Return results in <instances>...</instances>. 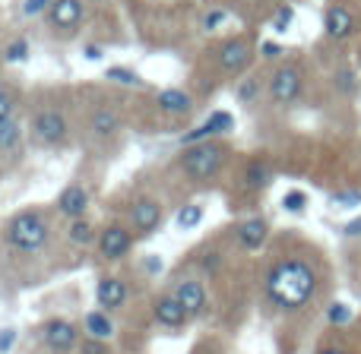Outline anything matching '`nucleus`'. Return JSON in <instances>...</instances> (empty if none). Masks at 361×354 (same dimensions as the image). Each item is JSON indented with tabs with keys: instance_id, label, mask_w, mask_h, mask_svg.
I'll list each match as a JSON object with an SVG mask.
<instances>
[{
	"instance_id": "1",
	"label": "nucleus",
	"mask_w": 361,
	"mask_h": 354,
	"mask_svg": "<svg viewBox=\"0 0 361 354\" xmlns=\"http://www.w3.org/2000/svg\"><path fill=\"white\" fill-rule=\"evenodd\" d=\"M267 294L279 310H301L317 294V272L305 260H279L267 275Z\"/></svg>"
},
{
	"instance_id": "2",
	"label": "nucleus",
	"mask_w": 361,
	"mask_h": 354,
	"mask_svg": "<svg viewBox=\"0 0 361 354\" xmlns=\"http://www.w3.org/2000/svg\"><path fill=\"white\" fill-rule=\"evenodd\" d=\"M6 241L19 253H38L48 244V218L42 212H19L10 225H6Z\"/></svg>"
},
{
	"instance_id": "3",
	"label": "nucleus",
	"mask_w": 361,
	"mask_h": 354,
	"mask_svg": "<svg viewBox=\"0 0 361 354\" xmlns=\"http://www.w3.org/2000/svg\"><path fill=\"white\" fill-rule=\"evenodd\" d=\"M225 156H228V152H225L222 143H212V139L209 143H197L180 156V168H184L190 177L206 180L225 165Z\"/></svg>"
},
{
	"instance_id": "4",
	"label": "nucleus",
	"mask_w": 361,
	"mask_h": 354,
	"mask_svg": "<svg viewBox=\"0 0 361 354\" xmlns=\"http://www.w3.org/2000/svg\"><path fill=\"white\" fill-rule=\"evenodd\" d=\"M32 133H35L38 143L57 146V143H63V137H67V118H63L61 111H54V108L38 111L35 118H32Z\"/></svg>"
},
{
	"instance_id": "5",
	"label": "nucleus",
	"mask_w": 361,
	"mask_h": 354,
	"mask_svg": "<svg viewBox=\"0 0 361 354\" xmlns=\"http://www.w3.org/2000/svg\"><path fill=\"white\" fill-rule=\"evenodd\" d=\"M269 95H273V101H279V105L295 101L301 95V70L292 67V63L279 67L273 73V80H269Z\"/></svg>"
},
{
	"instance_id": "6",
	"label": "nucleus",
	"mask_w": 361,
	"mask_h": 354,
	"mask_svg": "<svg viewBox=\"0 0 361 354\" xmlns=\"http://www.w3.org/2000/svg\"><path fill=\"white\" fill-rule=\"evenodd\" d=\"M42 336H44V345L57 354H67L80 345V329L70 320H48Z\"/></svg>"
},
{
	"instance_id": "7",
	"label": "nucleus",
	"mask_w": 361,
	"mask_h": 354,
	"mask_svg": "<svg viewBox=\"0 0 361 354\" xmlns=\"http://www.w3.org/2000/svg\"><path fill=\"white\" fill-rule=\"evenodd\" d=\"M133 250V234L127 228H121V225H108L105 231H102L99 237V253L105 256V260H124L127 253Z\"/></svg>"
},
{
	"instance_id": "8",
	"label": "nucleus",
	"mask_w": 361,
	"mask_h": 354,
	"mask_svg": "<svg viewBox=\"0 0 361 354\" xmlns=\"http://www.w3.org/2000/svg\"><path fill=\"white\" fill-rule=\"evenodd\" d=\"M231 124H235V118H231L228 111H216V114H209V118H206L200 127L187 130L184 137H180V143H184V146H197V143H203V139L216 137V133L231 130Z\"/></svg>"
},
{
	"instance_id": "9",
	"label": "nucleus",
	"mask_w": 361,
	"mask_h": 354,
	"mask_svg": "<svg viewBox=\"0 0 361 354\" xmlns=\"http://www.w3.org/2000/svg\"><path fill=\"white\" fill-rule=\"evenodd\" d=\"M324 29L330 38H336V42H343V38H349L352 32H355V13L349 10V6L343 4H333L330 10H326L324 16Z\"/></svg>"
},
{
	"instance_id": "10",
	"label": "nucleus",
	"mask_w": 361,
	"mask_h": 354,
	"mask_svg": "<svg viewBox=\"0 0 361 354\" xmlns=\"http://www.w3.org/2000/svg\"><path fill=\"white\" fill-rule=\"evenodd\" d=\"M127 282H121V279H102L99 282V288H95V301H99V307L102 310H121V307L127 304Z\"/></svg>"
},
{
	"instance_id": "11",
	"label": "nucleus",
	"mask_w": 361,
	"mask_h": 354,
	"mask_svg": "<svg viewBox=\"0 0 361 354\" xmlns=\"http://www.w3.org/2000/svg\"><path fill=\"white\" fill-rule=\"evenodd\" d=\"M130 222L140 234H152V231L162 225V206H159L156 199H140L130 209Z\"/></svg>"
},
{
	"instance_id": "12",
	"label": "nucleus",
	"mask_w": 361,
	"mask_h": 354,
	"mask_svg": "<svg viewBox=\"0 0 361 354\" xmlns=\"http://www.w3.org/2000/svg\"><path fill=\"white\" fill-rule=\"evenodd\" d=\"M48 16L54 29H61V32L76 29L82 23V0H54Z\"/></svg>"
},
{
	"instance_id": "13",
	"label": "nucleus",
	"mask_w": 361,
	"mask_h": 354,
	"mask_svg": "<svg viewBox=\"0 0 361 354\" xmlns=\"http://www.w3.org/2000/svg\"><path fill=\"white\" fill-rule=\"evenodd\" d=\"M219 63L228 73H238L250 63V42L247 38H231V42L222 44V54H219Z\"/></svg>"
},
{
	"instance_id": "14",
	"label": "nucleus",
	"mask_w": 361,
	"mask_h": 354,
	"mask_svg": "<svg viewBox=\"0 0 361 354\" xmlns=\"http://www.w3.org/2000/svg\"><path fill=\"white\" fill-rule=\"evenodd\" d=\"M175 298L184 304L187 317H200V313L206 310V288H203V282H197V279L180 282L178 291H175Z\"/></svg>"
},
{
	"instance_id": "15",
	"label": "nucleus",
	"mask_w": 361,
	"mask_h": 354,
	"mask_svg": "<svg viewBox=\"0 0 361 354\" xmlns=\"http://www.w3.org/2000/svg\"><path fill=\"white\" fill-rule=\"evenodd\" d=\"M156 320H159V326H169V329H180V326L187 323V310H184V304L175 298V294H165V298H159L156 301Z\"/></svg>"
},
{
	"instance_id": "16",
	"label": "nucleus",
	"mask_w": 361,
	"mask_h": 354,
	"mask_svg": "<svg viewBox=\"0 0 361 354\" xmlns=\"http://www.w3.org/2000/svg\"><path fill=\"white\" fill-rule=\"evenodd\" d=\"M267 234H269V225L263 218H244L238 225V244L244 250H260L267 244Z\"/></svg>"
},
{
	"instance_id": "17",
	"label": "nucleus",
	"mask_w": 361,
	"mask_h": 354,
	"mask_svg": "<svg viewBox=\"0 0 361 354\" xmlns=\"http://www.w3.org/2000/svg\"><path fill=\"white\" fill-rule=\"evenodd\" d=\"M57 206H61V212L67 218H82V212L89 209V193L82 190L80 184H70V187H63L61 190V199H57Z\"/></svg>"
},
{
	"instance_id": "18",
	"label": "nucleus",
	"mask_w": 361,
	"mask_h": 354,
	"mask_svg": "<svg viewBox=\"0 0 361 354\" xmlns=\"http://www.w3.org/2000/svg\"><path fill=\"white\" fill-rule=\"evenodd\" d=\"M190 95L184 92V89H162L159 92V108L162 111H169V114H187L190 111Z\"/></svg>"
},
{
	"instance_id": "19",
	"label": "nucleus",
	"mask_w": 361,
	"mask_h": 354,
	"mask_svg": "<svg viewBox=\"0 0 361 354\" xmlns=\"http://www.w3.org/2000/svg\"><path fill=\"white\" fill-rule=\"evenodd\" d=\"M89 124H92V133L99 139H108V137H114V133L121 130V118L111 111V108H102V111H95Z\"/></svg>"
},
{
	"instance_id": "20",
	"label": "nucleus",
	"mask_w": 361,
	"mask_h": 354,
	"mask_svg": "<svg viewBox=\"0 0 361 354\" xmlns=\"http://www.w3.org/2000/svg\"><path fill=\"white\" fill-rule=\"evenodd\" d=\"M86 332L95 342H105V339L114 336V323L102 310H92V313H86Z\"/></svg>"
},
{
	"instance_id": "21",
	"label": "nucleus",
	"mask_w": 361,
	"mask_h": 354,
	"mask_svg": "<svg viewBox=\"0 0 361 354\" xmlns=\"http://www.w3.org/2000/svg\"><path fill=\"white\" fill-rule=\"evenodd\" d=\"M19 139H23V124H19V118L4 120V124H0V152L16 149Z\"/></svg>"
},
{
	"instance_id": "22",
	"label": "nucleus",
	"mask_w": 361,
	"mask_h": 354,
	"mask_svg": "<svg viewBox=\"0 0 361 354\" xmlns=\"http://www.w3.org/2000/svg\"><path fill=\"white\" fill-rule=\"evenodd\" d=\"M269 180H273V171H269L267 165H260V162L247 165V171H244V184H247L250 190H263Z\"/></svg>"
},
{
	"instance_id": "23",
	"label": "nucleus",
	"mask_w": 361,
	"mask_h": 354,
	"mask_svg": "<svg viewBox=\"0 0 361 354\" xmlns=\"http://www.w3.org/2000/svg\"><path fill=\"white\" fill-rule=\"evenodd\" d=\"M200 218H203V209H200L197 203H190V206H184V209L178 212V228H197L200 225Z\"/></svg>"
},
{
	"instance_id": "24",
	"label": "nucleus",
	"mask_w": 361,
	"mask_h": 354,
	"mask_svg": "<svg viewBox=\"0 0 361 354\" xmlns=\"http://www.w3.org/2000/svg\"><path fill=\"white\" fill-rule=\"evenodd\" d=\"M326 320H330V326H349L352 323V310L345 304H330Z\"/></svg>"
},
{
	"instance_id": "25",
	"label": "nucleus",
	"mask_w": 361,
	"mask_h": 354,
	"mask_svg": "<svg viewBox=\"0 0 361 354\" xmlns=\"http://www.w3.org/2000/svg\"><path fill=\"white\" fill-rule=\"evenodd\" d=\"M70 241H76V244H89V241H92V225L82 222V218H76V222L70 225Z\"/></svg>"
},
{
	"instance_id": "26",
	"label": "nucleus",
	"mask_w": 361,
	"mask_h": 354,
	"mask_svg": "<svg viewBox=\"0 0 361 354\" xmlns=\"http://www.w3.org/2000/svg\"><path fill=\"white\" fill-rule=\"evenodd\" d=\"M305 206H307V196L301 190H292L282 196V209L286 212H305Z\"/></svg>"
},
{
	"instance_id": "27",
	"label": "nucleus",
	"mask_w": 361,
	"mask_h": 354,
	"mask_svg": "<svg viewBox=\"0 0 361 354\" xmlns=\"http://www.w3.org/2000/svg\"><path fill=\"white\" fill-rule=\"evenodd\" d=\"M108 80L127 82V86H140V76L133 73V70H127V67H111V70H108Z\"/></svg>"
},
{
	"instance_id": "28",
	"label": "nucleus",
	"mask_w": 361,
	"mask_h": 354,
	"mask_svg": "<svg viewBox=\"0 0 361 354\" xmlns=\"http://www.w3.org/2000/svg\"><path fill=\"white\" fill-rule=\"evenodd\" d=\"M25 57H29V44H25L23 38H19V42H13V44H10V51H6V61L16 63V61H25Z\"/></svg>"
},
{
	"instance_id": "29",
	"label": "nucleus",
	"mask_w": 361,
	"mask_h": 354,
	"mask_svg": "<svg viewBox=\"0 0 361 354\" xmlns=\"http://www.w3.org/2000/svg\"><path fill=\"white\" fill-rule=\"evenodd\" d=\"M13 118V92L10 89H0V124Z\"/></svg>"
},
{
	"instance_id": "30",
	"label": "nucleus",
	"mask_w": 361,
	"mask_h": 354,
	"mask_svg": "<svg viewBox=\"0 0 361 354\" xmlns=\"http://www.w3.org/2000/svg\"><path fill=\"white\" fill-rule=\"evenodd\" d=\"M228 19V13L225 10H212V13H206V19H203V29L206 32H212V29H219V25Z\"/></svg>"
},
{
	"instance_id": "31",
	"label": "nucleus",
	"mask_w": 361,
	"mask_h": 354,
	"mask_svg": "<svg viewBox=\"0 0 361 354\" xmlns=\"http://www.w3.org/2000/svg\"><path fill=\"white\" fill-rule=\"evenodd\" d=\"M336 199L339 206H358L361 203V190H343V193H336Z\"/></svg>"
},
{
	"instance_id": "32",
	"label": "nucleus",
	"mask_w": 361,
	"mask_h": 354,
	"mask_svg": "<svg viewBox=\"0 0 361 354\" xmlns=\"http://www.w3.org/2000/svg\"><path fill=\"white\" fill-rule=\"evenodd\" d=\"M292 16H295V10H292V6H282V10L276 13V29H279V32H286L288 25H292Z\"/></svg>"
},
{
	"instance_id": "33",
	"label": "nucleus",
	"mask_w": 361,
	"mask_h": 354,
	"mask_svg": "<svg viewBox=\"0 0 361 354\" xmlns=\"http://www.w3.org/2000/svg\"><path fill=\"white\" fill-rule=\"evenodd\" d=\"M54 4V0H25L23 4V13L25 16H38V13H44V6Z\"/></svg>"
},
{
	"instance_id": "34",
	"label": "nucleus",
	"mask_w": 361,
	"mask_h": 354,
	"mask_svg": "<svg viewBox=\"0 0 361 354\" xmlns=\"http://www.w3.org/2000/svg\"><path fill=\"white\" fill-rule=\"evenodd\" d=\"M238 99L241 101H254L257 99V80H247L241 89H238Z\"/></svg>"
},
{
	"instance_id": "35",
	"label": "nucleus",
	"mask_w": 361,
	"mask_h": 354,
	"mask_svg": "<svg viewBox=\"0 0 361 354\" xmlns=\"http://www.w3.org/2000/svg\"><path fill=\"white\" fill-rule=\"evenodd\" d=\"M13 342H16V332H13V329H4V332H0V354L10 351Z\"/></svg>"
},
{
	"instance_id": "36",
	"label": "nucleus",
	"mask_w": 361,
	"mask_h": 354,
	"mask_svg": "<svg viewBox=\"0 0 361 354\" xmlns=\"http://www.w3.org/2000/svg\"><path fill=\"white\" fill-rule=\"evenodd\" d=\"M343 234L345 237H361V218H352V222L343 228Z\"/></svg>"
},
{
	"instance_id": "37",
	"label": "nucleus",
	"mask_w": 361,
	"mask_h": 354,
	"mask_svg": "<svg viewBox=\"0 0 361 354\" xmlns=\"http://www.w3.org/2000/svg\"><path fill=\"white\" fill-rule=\"evenodd\" d=\"M282 54V44L276 42H263V57H279Z\"/></svg>"
},
{
	"instance_id": "38",
	"label": "nucleus",
	"mask_w": 361,
	"mask_h": 354,
	"mask_svg": "<svg viewBox=\"0 0 361 354\" xmlns=\"http://www.w3.org/2000/svg\"><path fill=\"white\" fill-rule=\"evenodd\" d=\"M86 354H105V345L92 339V342H86Z\"/></svg>"
},
{
	"instance_id": "39",
	"label": "nucleus",
	"mask_w": 361,
	"mask_h": 354,
	"mask_svg": "<svg viewBox=\"0 0 361 354\" xmlns=\"http://www.w3.org/2000/svg\"><path fill=\"white\" fill-rule=\"evenodd\" d=\"M146 266H149V272H162V260H159V256H149Z\"/></svg>"
},
{
	"instance_id": "40",
	"label": "nucleus",
	"mask_w": 361,
	"mask_h": 354,
	"mask_svg": "<svg viewBox=\"0 0 361 354\" xmlns=\"http://www.w3.org/2000/svg\"><path fill=\"white\" fill-rule=\"evenodd\" d=\"M317 354H349V351L339 348V345H324V348H320Z\"/></svg>"
},
{
	"instance_id": "41",
	"label": "nucleus",
	"mask_w": 361,
	"mask_h": 354,
	"mask_svg": "<svg viewBox=\"0 0 361 354\" xmlns=\"http://www.w3.org/2000/svg\"><path fill=\"white\" fill-rule=\"evenodd\" d=\"M86 57H89V61H99V57H102V48H95V44H92V48H86Z\"/></svg>"
}]
</instances>
